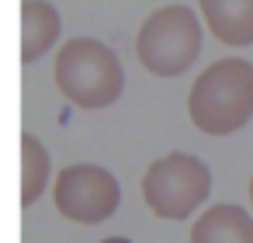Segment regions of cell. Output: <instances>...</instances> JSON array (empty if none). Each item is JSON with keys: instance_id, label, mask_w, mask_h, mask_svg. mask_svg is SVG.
<instances>
[{"instance_id": "11", "label": "cell", "mask_w": 253, "mask_h": 243, "mask_svg": "<svg viewBox=\"0 0 253 243\" xmlns=\"http://www.w3.org/2000/svg\"><path fill=\"white\" fill-rule=\"evenodd\" d=\"M250 205H253V177H250Z\"/></svg>"}, {"instance_id": "9", "label": "cell", "mask_w": 253, "mask_h": 243, "mask_svg": "<svg viewBox=\"0 0 253 243\" xmlns=\"http://www.w3.org/2000/svg\"><path fill=\"white\" fill-rule=\"evenodd\" d=\"M52 181V156L39 136H21V205L32 208Z\"/></svg>"}, {"instance_id": "5", "label": "cell", "mask_w": 253, "mask_h": 243, "mask_svg": "<svg viewBox=\"0 0 253 243\" xmlns=\"http://www.w3.org/2000/svg\"><path fill=\"white\" fill-rule=\"evenodd\" d=\"M52 205L63 219L80 226L108 222L122 205V184L108 167L97 163H70L56 174Z\"/></svg>"}, {"instance_id": "1", "label": "cell", "mask_w": 253, "mask_h": 243, "mask_svg": "<svg viewBox=\"0 0 253 243\" xmlns=\"http://www.w3.org/2000/svg\"><path fill=\"white\" fill-rule=\"evenodd\" d=\"M187 118L205 136H232L253 118V63L229 56L205 66L187 91Z\"/></svg>"}, {"instance_id": "8", "label": "cell", "mask_w": 253, "mask_h": 243, "mask_svg": "<svg viewBox=\"0 0 253 243\" xmlns=\"http://www.w3.org/2000/svg\"><path fill=\"white\" fill-rule=\"evenodd\" d=\"M63 35V18L49 0L21 4V63H39Z\"/></svg>"}, {"instance_id": "2", "label": "cell", "mask_w": 253, "mask_h": 243, "mask_svg": "<svg viewBox=\"0 0 253 243\" xmlns=\"http://www.w3.org/2000/svg\"><path fill=\"white\" fill-rule=\"evenodd\" d=\"M59 94L84 111H104L111 108L125 91V66L115 56L111 46L90 35L66 39L56 52L52 66Z\"/></svg>"}, {"instance_id": "3", "label": "cell", "mask_w": 253, "mask_h": 243, "mask_svg": "<svg viewBox=\"0 0 253 243\" xmlns=\"http://www.w3.org/2000/svg\"><path fill=\"white\" fill-rule=\"evenodd\" d=\"M205 46L201 11L187 4H167L153 11L135 35V59L153 77H184Z\"/></svg>"}, {"instance_id": "4", "label": "cell", "mask_w": 253, "mask_h": 243, "mask_svg": "<svg viewBox=\"0 0 253 243\" xmlns=\"http://www.w3.org/2000/svg\"><path fill=\"white\" fill-rule=\"evenodd\" d=\"M211 194V170L194 153L156 156L142 174V201L156 219H191Z\"/></svg>"}, {"instance_id": "6", "label": "cell", "mask_w": 253, "mask_h": 243, "mask_svg": "<svg viewBox=\"0 0 253 243\" xmlns=\"http://www.w3.org/2000/svg\"><path fill=\"white\" fill-rule=\"evenodd\" d=\"M205 28L232 49L253 46V0H198Z\"/></svg>"}, {"instance_id": "7", "label": "cell", "mask_w": 253, "mask_h": 243, "mask_svg": "<svg viewBox=\"0 0 253 243\" xmlns=\"http://www.w3.org/2000/svg\"><path fill=\"white\" fill-rule=\"evenodd\" d=\"M187 243H253V215L232 201L208 205L194 219Z\"/></svg>"}, {"instance_id": "10", "label": "cell", "mask_w": 253, "mask_h": 243, "mask_svg": "<svg viewBox=\"0 0 253 243\" xmlns=\"http://www.w3.org/2000/svg\"><path fill=\"white\" fill-rule=\"evenodd\" d=\"M101 243H132L128 236H108V240H101Z\"/></svg>"}]
</instances>
